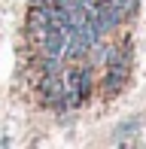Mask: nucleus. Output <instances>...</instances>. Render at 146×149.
<instances>
[{
  "label": "nucleus",
  "instance_id": "nucleus-2",
  "mask_svg": "<svg viewBox=\"0 0 146 149\" xmlns=\"http://www.w3.org/2000/svg\"><path fill=\"white\" fill-rule=\"evenodd\" d=\"M28 6H46V0H28Z\"/></svg>",
  "mask_w": 146,
  "mask_h": 149
},
{
  "label": "nucleus",
  "instance_id": "nucleus-1",
  "mask_svg": "<svg viewBox=\"0 0 146 149\" xmlns=\"http://www.w3.org/2000/svg\"><path fill=\"white\" fill-rule=\"evenodd\" d=\"M40 94H43V100L46 104H55L58 107V100H61V94H64V79L58 76V73H52V70H43V76H40Z\"/></svg>",
  "mask_w": 146,
  "mask_h": 149
}]
</instances>
